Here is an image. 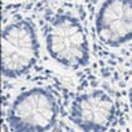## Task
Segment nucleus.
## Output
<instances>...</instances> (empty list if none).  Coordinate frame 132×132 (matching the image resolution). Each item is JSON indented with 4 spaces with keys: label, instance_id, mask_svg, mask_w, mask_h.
I'll return each instance as SVG.
<instances>
[{
    "label": "nucleus",
    "instance_id": "f257e3e1",
    "mask_svg": "<svg viewBox=\"0 0 132 132\" xmlns=\"http://www.w3.org/2000/svg\"><path fill=\"white\" fill-rule=\"evenodd\" d=\"M58 104L45 88L35 86L20 93L7 112L11 132H48L57 121Z\"/></svg>",
    "mask_w": 132,
    "mask_h": 132
},
{
    "label": "nucleus",
    "instance_id": "f03ea898",
    "mask_svg": "<svg viewBox=\"0 0 132 132\" xmlns=\"http://www.w3.org/2000/svg\"><path fill=\"white\" fill-rule=\"evenodd\" d=\"M38 58V45L27 23H17L3 35L1 74L16 79L29 73Z\"/></svg>",
    "mask_w": 132,
    "mask_h": 132
},
{
    "label": "nucleus",
    "instance_id": "7ed1b4c3",
    "mask_svg": "<svg viewBox=\"0 0 132 132\" xmlns=\"http://www.w3.org/2000/svg\"><path fill=\"white\" fill-rule=\"evenodd\" d=\"M116 105L105 90L96 89L80 94L73 100L69 119L83 132H105L114 123Z\"/></svg>",
    "mask_w": 132,
    "mask_h": 132
},
{
    "label": "nucleus",
    "instance_id": "20e7f679",
    "mask_svg": "<svg viewBox=\"0 0 132 132\" xmlns=\"http://www.w3.org/2000/svg\"><path fill=\"white\" fill-rule=\"evenodd\" d=\"M51 57L64 68L79 69L89 63L88 42L73 21L59 19L47 37Z\"/></svg>",
    "mask_w": 132,
    "mask_h": 132
},
{
    "label": "nucleus",
    "instance_id": "39448f33",
    "mask_svg": "<svg viewBox=\"0 0 132 132\" xmlns=\"http://www.w3.org/2000/svg\"><path fill=\"white\" fill-rule=\"evenodd\" d=\"M99 34L108 45L117 46L132 37V5L126 0H111L98 20Z\"/></svg>",
    "mask_w": 132,
    "mask_h": 132
},
{
    "label": "nucleus",
    "instance_id": "423d86ee",
    "mask_svg": "<svg viewBox=\"0 0 132 132\" xmlns=\"http://www.w3.org/2000/svg\"><path fill=\"white\" fill-rule=\"evenodd\" d=\"M130 104H131V110H132V88L130 90Z\"/></svg>",
    "mask_w": 132,
    "mask_h": 132
}]
</instances>
